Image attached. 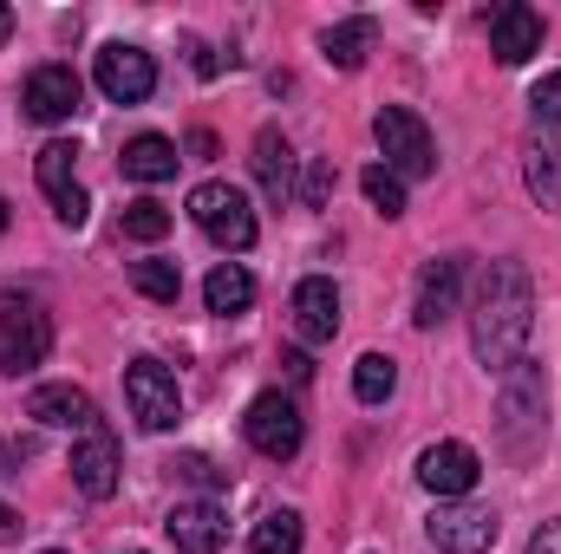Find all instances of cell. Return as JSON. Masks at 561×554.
Returning a JSON list of instances; mask_svg holds the SVG:
<instances>
[{
  "label": "cell",
  "mask_w": 561,
  "mask_h": 554,
  "mask_svg": "<svg viewBox=\"0 0 561 554\" xmlns=\"http://www.w3.org/2000/svg\"><path fill=\"white\" fill-rule=\"evenodd\" d=\"M536 333V280L523 262H490L477 280V300H470V346H477V366L483 372H510L523 359Z\"/></svg>",
  "instance_id": "obj_1"
},
{
  "label": "cell",
  "mask_w": 561,
  "mask_h": 554,
  "mask_svg": "<svg viewBox=\"0 0 561 554\" xmlns=\"http://www.w3.org/2000/svg\"><path fill=\"white\" fill-rule=\"evenodd\" d=\"M542 430H549V385H542V366L536 359H516L503 372V399H496V437L510 457H536L542 450Z\"/></svg>",
  "instance_id": "obj_2"
},
{
  "label": "cell",
  "mask_w": 561,
  "mask_h": 554,
  "mask_svg": "<svg viewBox=\"0 0 561 554\" xmlns=\"http://www.w3.org/2000/svg\"><path fill=\"white\" fill-rule=\"evenodd\" d=\"M190 216H196V229L216 242V249H229V255H249L255 249V209H249V196L236 189V183H203V189H190Z\"/></svg>",
  "instance_id": "obj_3"
},
{
  "label": "cell",
  "mask_w": 561,
  "mask_h": 554,
  "mask_svg": "<svg viewBox=\"0 0 561 554\" xmlns=\"http://www.w3.org/2000/svg\"><path fill=\"white\" fill-rule=\"evenodd\" d=\"M46 353H53V320H46V307L39 300H26V293H0V372H33V366H46Z\"/></svg>",
  "instance_id": "obj_4"
},
{
  "label": "cell",
  "mask_w": 561,
  "mask_h": 554,
  "mask_svg": "<svg viewBox=\"0 0 561 554\" xmlns=\"http://www.w3.org/2000/svg\"><path fill=\"white\" fill-rule=\"evenodd\" d=\"M373 138H379L386 170H392L399 183L437 170V143H431V131H424V118H419V112H405V105H386V112L373 118Z\"/></svg>",
  "instance_id": "obj_5"
},
{
  "label": "cell",
  "mask_w": 561,
  "mask_h": 554,
  "mask_svg": "<svg viewBox=\"0 0 561 554\" xmlns=\"http://www.w3.org/2000/svg\"><path fill=\"white\" fill-rule=\"evenodd\" d=\"M125 405L144 430H170L183 417V392H176V372L157 366V359H131L125 366Z\"/></svg>",
  "instance_id": "obj_6"
},
{
  "label": "cell",
  "mask_w": 561,
  "mask_h": 554,
  "mask_svg": "<svg viewBox=\"0 0 561 554\" xmlns=\"http://www.w3.org/2000/svg\"><path fill=\"white\" fill-rule=\"evenodd\" d=\"M424 535H431L437 554H490L496 549V509H483V503H437Z\"/></svg>",
  "instance_id": "obj_7"
},
{
  "label": "cell",
  "mask_w": 561,
  "mask_h": 554,
  "mask_svg": "<svg viewBox=\"0 0 561 554\" xmlns=\"http://www.w3.org/2000/svg\"><path fill=\"white\" fill-rule=\"evenodd\" d=\"M242 437L268 457V463H287V457H300V437H307V424L294 412V399H280V392H262L249 417H242Z\"/></svg>",
  "instance_id": "obj_8"
},
{
  "label": "cell",
  "mask_w": 561,
  "mask_h": 554,
  "mask_svg": "<svg viewBox=\"0 0 561 554\" xmlns=\"http://www.w3.org/2000/svg\"><path fill=\"white\" fill-rule=\"evenodd\" d=\"M92 79H99V92H105L112 105H144V99L157 92V66H150V53H144V46H125V39L99 46Z\"/></svg>",
  "instance_id": "obj_9"
},
{
  "label": "cell",
  "mask_w": 561,
  "mask_h": 554,
  "mask_svg": "<svg viewBox=\"0 0 561 554\" xmlns=\"http://www.w3.org/2000/svg\"><path fill=\"white\" fill-rule=\"evenodd\" d=\"M477 476H483V463H477L470 443H431L419 457V483L437 503H463V496L477 489Z\"/></svg>",
  "instance_id": "obj_10"
},
{
  "label": "cell",
  "mask_w": 561,
  "mask_h": 554,
  "mask_svg": "<svg viewBox=\"0 0 561 554\" xmlns=\"http://www.w3.org/2000/svg\"><path fill=\"white\" fill-rule=\"evenodd\" d=\"M490 53H496L503 66H529V59L542 53V13L523 7V0H503V7L490 13Z\"/></svg>",
  "instance_id": "obj_11"
},
{
  "label": "cell",
  "mask_w": 561,
  "mask_h": 554,
  "mask_svg": "<svg viewBox=\"0 0 561 554\" xmlns=\"http://www.w3.org/2000/svg\"><path fill=\"white\" fill-rule=\"evenodd\" d=\"M163 535H170V549L176 554H222L229 522H222L216 503H176V509L163 516Z\"/></svg>",
  "instance_id": "obj_12"
},
{
  "label": "cell",
  "mask_w": 561,
  "mask_h": 554,
  "mask_svg": "<svg viewBox=\"0 0 561 554\" xmlns=\"http://www.w3.org/2000/svg\"><path fill=\"white\" fill-rule=\"evenodd\" d=\"M294 333H300L307 346H327V339L340 333V287L327 275H307L294 287Z\"/></svg>",
  "instance_id": "obj_13"
},
{
  "label": "cell",
  "mask_w": 561,
  "mask_h": 554,
  "mask_svg": "<svg viewBox=\"0 0 561 554\" xmlns=\"http://www.w3.org/2000/svg\"><path fill=\"white\" fill-rule=\"evenodd\" d=\"M79 99H85V85H79V72H72V66H39V72L26 79V118H39V125L72 118V112H79Z\"/></svg>",
  "instance_id": "obj_14"
},
{
  "label": "cell",
  "mask_w": 561,
  "mask_h": 554,
  "mask_svg": "<svg viewBox=\"0 0 561 554\" xmlns=\"http://www.w3.org/2000/svg\"><path fill=\"white\" fill-rule=\"evenodd\" d=\"M457 287H463V255H437V262H424L412 320H419V326H444V320L457 313Z\"/></svg>",
  "instance_id": "obj_15"
},
{
  "label": "cell",
  "mask_w": 561,
  "mask_h": 554,
  "mask_svg": "<svg viewBox=\"0 0 561 554\" xmlns=\"http://www.w3.org/2000/svg\"><path fill=\"white\" fill-rule=\"evenodd\" d=\"M33 424H53V430H99V405L79 392V385H39L26 399Z\"/></svg>",
  "instance_id": "obj_16"
},
{
  "label": "cell",
  "mask_w": 561,
  "mask_h": 554,
  "mask_svg": "<svg viewBox=\"0 0 561 554\" xmlns=\"http://www.w3.org/2000/svg\"><path fill=\"white\" fill-rule=\"evenodd\" d=\"M72 483L85 489V496H112L118 489V443L105 437V430H85V443L72 450Z\"/></svg>",
  "instance_id": "obj_17"
},
{
  "label": "cell",
  "mask_w": 561,
  "mask_h": 554,
  "mask_svg": "<svg viewBox=\"0 0 561 554\" xmlns=\"http://www.w3.org/2000/svg\"><path fill=\"white\" fill-rule=\"evenodd\" d=\"M118 163H125V176H131V183H170L183 157H176V143H170V138L144 131V138L125 143V157H118Z\"/></svg>",
  "instance_id": "obj_18"
},
{
  "label": "cell",
  "mask_w": 561,
  "mask_h": 554,
  "mask_svg": "<svg viewBox=\"0 0 561 554\" xmlns=\"http://www.w3.org/2000/svg\"><path fill=\"white\" fill-rule=\"evenodd\" d=\"M255 176H262L268 203H287L294 196V150H287V138H280L275 125L255 131Z\"/></svg>",
  "instance_id": "obj_19"
},
{
  "label": "cell",
  "mask_w": 561,
  "mask_h": 554,
  "mask_svg": "<svg viewBox=\"0 0 561 554\" xmlns=\"http://www.w3.org/2000/svg\"><path fill=\"white\" fill-rule=\"evenodd\" d=\"M366 46H373V20H340V26L320 33V53H327V66H340V72H359V66H366Z\"/></svg>",
  "instance_id": "obj_20"
},
{
  "label": "cell",
  "mask_w": 561,
  "mask_h": 554,
  "mask_svg": "<svg viewBox=\"0 0 561 554\" xmlns=\"http://www.w3.org/2000/svg\"><path fill=\"white\" fill-rule=\"evenodd\" d=\"M72 157H79L72 143H66V138H53L46 150H39V163H33V176H39V189L53 196V209L79 196V176H72Z\"/></svg>",
  "instance_id": "obj_21"
},
{
  "label": "cell",
  "mask_w": 561,
  "mask_h": 554,
  "mask_svg": "<svg viewBox=\"0 0 561 554\" xmlns=\"http://www.w3.org/2000/svg\"><path fill=\"white\" fill-rule=\"evenodd\" d=\"M203 300H209V313H242V307L255 300V280H249V268L222 262L216 275L203 280Z\"/></svg>",
  "instance_id": "obj_22"
},
{
  "label": "cell",
  "mask_w": 561,
  "mask_h": 554,
  "mask_svg": "<svg viewBox=\"0 0 561 554\" xmlns=\"http://www.w3.org/2000/svg\"><path fill=\"white\" fill-rule=\"evenodd\" d=\"M392 392H399V366H392L386 353H366V359L353 366V399H359V405H386Z\"/></svg>",
  "instance_id": "obj_23"
},
{
  "label": "cell",
  "mask_w": 561,
  "mask_h": 554,
  "mask_svg": "<svg viewBox=\"0 0 561 554\" xmlns=\"http://www.w3.org/2000/svg\"><path fill=\"white\" fill-rule=\"evenodd\" d=\"M131 287H138L144 300H157V307H176V293H183V275H176L170 262H131Z\"/></svg>",
  "instance_id": "obj_24"
},
{
  "label": "cell",
  "mask_w": 561,
  "mask_h": 554,
  "mask_svg": "<svg viewBox=\"0 0 561 554\" xmlns=\"http://www.w3.org/2000/svg\"><path fill=\"white\" fill-rule=\"evenodd\" d=\"M255 554H300V516L294 509H275L255 522Z\"/></svg>",
  "instance_id": "obj_25"
},
{
  "label": "cell",
  "mask_w": 561,
  "mask_h": 554,
  "mask_svg": "<svg viewBox=\"0 0 561 554\" xmlns=\"http://www.w3.org/2000/svg\"><path fill=\"white\" fill-rule=\"evenodd\" d=\"M359 189H366V203H373V209H379L386 222H392V216H405V183H399V176H392L386 163H373V170L359 176Z\"/></svg>",
  "instance_id": "obj_26"
},
{
  "label": "cell",
  "mask_w": 561,
  "mask_h": 554,
  "mask_svg": "<svg viewBox=\"0 0 561 554\" xmlns=\"http://www.w3.org/2000/svg\"><path fill=\"white\" fill-rule=\"evenodd\" d=\"M170 222H176V216H170L157 196H138V203L125 209V235H131V242H163V235H170Z\"/></svg>",
  "instance_id": "obj_27"
},
{
  "label": "cell",
  "mask_w": 561,
  "mask_h": 554,
  "mask_svg": "<svg viewBox=\"0 0 561 554\" xmlns=\"http://www.w3.org/2000/svg\"><path fill=\"white\" fill-rule=\"evenodd\" d=\"M529 189L536 203L561 209V150H529Z\"/></svg>",
  "instance_id": "obj_28"
},
{
  "label": "cell",
  "mask_w": 561,
  "mask_h": 554,
  "mask_svg": "<svg viewBox=\"0 0 561 554\" xmlns=\"http://www.w3.org/2000/svg\"><path fill=\"white\" fill-rule=\"evenodd\" d=\"M300 203H307V209H327V203H333V163H327V157L307 163V176H300Z\"/></svg>",
  "instance_id": "obj_29"
},
{
  "label": "cell",
  "mask_w": 561,
  "mask_h": 554,
  "mask_svg": "<svg viewBox=\"0 0 561 554\" xmlns=\"http://www.w3.org/2000/svg\"><path fill=\"white\" fill-rule=\"evenodd\" d=\"M529 105H536V118H542V125H561V72H549V79L529 92Z\"/></svg>",
  "instance_id": "obj_30"
},
{
  "label": "cell",
  "mask_w": 561,
  "mask_h": 554,
  "mask_svg": "<svg viewBox=\"0 0 561 554\" xmlns=\"http://www.w3.org/2000/svg\"><path fill=\"white\" fill-rule=\"evenodd\" d=\"M170 470H183V476H190V483H203V489H222V470H216L209 457H176Z\"/></svg>",
  "instance_id": "obj_31"
},
{
  "label": "cell",
  "mask_w": 561,
  "mask_h": 554,
  "mask_svg": "<svg viewBox=\"0 0 561 554\" xmlns=\"http://www.w3.org/2000/svg\"><path fill=\"white\" fill-rule=\"evenodd\" d=\"M523 554H561V522H542L536 535H529V549Z\"/></svg>",
  "instance_id": "obj_32"
},
{
  "label": "cell",
  "mask_w": 561,
  "mask_h": 554,
  "mask_svg": "<svg viewBox=\"0 0 561 554\" xmlns=\"http://www.w3.org/2000/svg\"><path fill=\"white\" fill-rule=\"evenodd\" d=\"M280 366H287V379H313V366H307V353H280Z\"/></svg>",
  "instance_id": "obj_33"
},
{
  "label": "cell",
  "mask_w": 561,
  "mask_h": 554,
  "mask_svg": "<svg viewBox=\"0 0 561 554\" xmlns=\"http://www.w3.org/2000/svg\"><path fill=\"white\" fill-rule=\"evenodd\" d=\"M13 535H20V516H13V509L0 503V542H13Z\"/></svg>",
  "instance_id": "obj_34"
},
{
  "label": "cell",
  "mask_w": 561,
  "mask_h": 554,
  "mask_svg": "<svg viewBox=\"0 0 561 554\" xmlns=\"http://www.w3.org/2000/svg\"><path fill=\"white\" fill-rule=\"evenodd\" d=\"M7 33H13V7H0V46H7Z\"/></svg>",
  "instance_id": "obj_35"
},
{
  "label": "cell",
  "mask_w": 561,
  "mask_h": 554,
  "mask_svg": "<svg viewBox=\"0 0 561 554\" xmlns=\"http://www.w3.org/2000/svg\"><path fill=\"white\" fill-rule=\"evenodd\" d=\"M0 235H7V203H0Z\"/></svg>",
  "instance_id": "obj_36"
},
{
  "label": "cell",
  "mask_w": 561,
  "mask_h": 554,
  "mask_svg": "<svg viewBox=\"0 0 561 554\" xmlns=\"http://www.w3.org/2000/svg\"><path fill=\"white\" fill-rule=\"evenodd\" d=\"M46 554H59V549H46Z\"/></svg>",
  "instance_id": "obj_37"
}]
</instances>
